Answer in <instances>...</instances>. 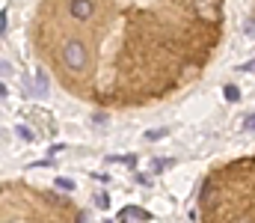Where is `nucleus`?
I'll list each match as a JSON object with an SVG mask.
<instances>
[{"label": "nucleus", "mask_w": 255, "mask_h": 223, "mask_svg": "<svg viewBox=\"0 0 255 223\" xmlns=\"http://www.w3.org/2000/svg\"><path fill=\"white\" fill-rule=\"evenodd\" d=\"M63 66L68 72H83L86 66H89V51H86V45L83 42H77V39H68L63 45Z\"/></svg>", "instance_id": "1"}, {"label": "nucleus", "mask_w": 255, "mask_h": 223, "mask_svg": "<svg viewBox=\"0 0 255 223\" xmlns=\"http://www.w3.org/2000/svg\"><path fill=\"white\" fill-rule=\"evenodd\" d=\"M193 15H199L205 24H220L223 0H193Z\"/></svg>", "instance_id": "2"}, {"label": "nucleus", "mask_w": 255, "mask_h": 223, "mask_svg": "<svg viewBox=\"0 0 255 223\" xmlns=\"http://www.w3.org/2000/svg\"><path fill=\"white\" fill-rule=\"evenodd\" d=\"M68 15L74 21H89L95 15V0H71L68 3Z\"/></svg>", "instance_id": "3"}, {"label": "nucleus", "mask_w": 255, "mask_h": 223, "mask_svg": "<svg viewBox=\"0 0 255 223\" xmlns=\"http://www.w3.org/2000/svg\"><path fill=\"white\" fill-rule=\"evenodd\" d=\"M119 221H151V215L145 209H139V206H125L119 212Z\"/></svg>", "instance_id": "4"}, {"label": "nucleus", "mask_w": 255, "mask_h": 223, "mask_svg": "<svg viewBox=\"0 0 255 223\" xmlns=\"http://www.w3.org/2000/svg\"><path fill=\"white\" fill-rule=\"evenodd\" d=\"M45 92H48V74L39 69L36 72V95H45Z\"/></svg>", "instance_id": "5"}, {"label": "nucleus", "mask_w": 255, "mask_h": 223, "mask_svg": "<svg viewBox=\"0 0 255 223\" xmlns=\"http://www.w3.org/2000/svg\"><path fill=\"white\" fill-rule=\"evenodd\" d=\"M95 206H98V209H101V212H104V209H107V206H110V197H107V194H104V191H101V194H98V197H95Z\"/></svg>", "instance_id": "6"}, {"label": "nucleus", "mask_w": 255, "mask_h": 223, "mask_svg": "<svg viewBox=\"0 0 255 223\" xmlns=\"http://www.w3.org/2000/svg\"><path fill=\"white\" fill-rule=\"evenodd\" d=\"M18 137L30 143V140H33V131H30V128H24V125H18Z\"/></svg>", "instance_id": "7"}, {"label": "nucleus", "mask_w": 255, "mask_h": 223, "mask_svg": "<svg viewBox=\"0 0 255 223\" xmlns=\"http://www.w3.org/2000/svg\"><path fill=\"white\" fill-rule=\"evenodd\" d=\"M238 95H241L238 86H226V98H229V101H238Z\"/></svg>", "instance_id": "8"}, {"label": "nucleus", "mask_w": 255, "mask_h": 223, "mask_svg": "<svg viewBox=\"0 0 255 223\" xmlns=\"http://www.w3.org/2000/svg\"><path fill=\"white\" fill-rule=\"evenodd\" d=\"M57 185H60L63 191H74V182H71V179H57Z\"/></svg>", "instance_id": "9"}, {"label": "nucleus", "mask_w": 255, "mask_h": 223, "mask_svg": "<svg viewBox=\"0 0 255 223\" xmlns=\"http://www.w3.org/2000/svg\"><path fill=\"white\" fill-rule=\"evenodd\" d=\"M166 167H172V161H163V158L154 161V170H166Z\"/></svg>", "instance_id": "10"}, {"label": "nucleus", "mask_w": 255, "mask_h": 223, "mask_svg": "<svg viewBox=\"0 0 255 223\" xmlns=\"http://www.w3.org/2000/svg\"><path fill=\"white\" fill-rule=\"evenodd\" d=\"M92 122H95V125H98V122H107V113H95V116H92Z\"/></svg>", "instance_id": "11"}, {"label": "nucleus", "mask_w": 255, "mask_h": 223, "mask_svg": "<svg viewBox=\"0 0 255 223\" xmlns=\"http://www.w3.org/2000/svg\"><path fill=\"white\" fill-rule=\"evenodd\" d=\"M0 74H12V66L9 63H0Z\"/></svg>", "instance_id": "12"}, {"label": "nucleus", "mask_w": 255, "mask_h": 223, "mask_svg": "<svg viewBox=\"0 0 255 223\" xmlns=\"http://www.w3.org/2000/svg\"><path fill=\"white\" fill-rule=\"evenodd\" d=\"M0 33H6V12H0Z\"/></svg>", "instance_id": "13"}, {"label": "nucleus", "mask_w": 255, "mask_h": 223, "mask_svg": "<svg viewBox=\"0 0 255 223\" xmlns=\"http://www.w3.org/2000/svg\"><path fill=\"white\" fill-rule=\"evenodd\" d=\"M6 92H9V89H6V86H3V83H0V95H3V98H6Z\"/></svg>", "instance_id": "14"}, {"label": "nucleus", "mask_w": 255, "mask_h": 223, "mask_svg": "<svg viewBox=\"0 0 255 223\" xmlns=\"http://www.w3.org/2000/svg\"><path fill=\"white\" fill-rule=\"evenodd\" d=\"M0 191H3V188H0Z\"/></svg>", "instance_id": "15"}]
</instances>
